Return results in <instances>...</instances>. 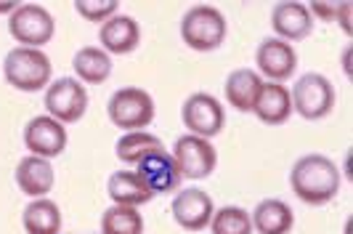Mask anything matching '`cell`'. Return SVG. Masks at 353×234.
I'll return each mask as SVG.
<instances>
[{"instance_id":"31","label":"cell","mask_w":353,"mask_h":234,"mask_svg":"<svg viewBox=\"0 0 353 234\" xmlns=\"http://www.w3.org/2000/svg\"><path fill=\"white\" fill-rule=\"evenodd\" d=\"M345 234H351V221H348V224H345Z\"/></svg>"},{"instance_id":"27","label":"cell","mask_w":353,"mask_h":234,"mask_svg":"<svg viewBox=\"0 0 353 234\" xmlns=\"http://www.w3.org/2000/svg\"><path fill=\"white\" fill-rule=\"evenodd\" d=\"M308 11H311V17L319 19V21H335L337 3H330V0H314V3L308 6Z\"/></svg>"},{"instance_id":"4","label":"cell","mask_w":353,"mask_h":234,"mask_svg":"<svg viewBox=\"0 0 353 234\" xmlns=\"http://www.w3.org/2000/svg\"><path fill=\"white\" fill-rule=\"evenodd\" d=\"M106 115L112 120V126H117L120 130H143L146 126H152L157 107L154 99L149 96V90L128 86L112 93L109 104H106Z\"/></svg>"},{"instance_id":"7","label":"cell","mask_w":353,"mask_h":234,"mask_svg":"<svg viewBox=\"0 0 353 234\" xmlns=\"http://www.w3.org/2000/svg\"><path fill=\"white\" fill-rule=\"evenodd\" d=\"M88 88L77 77H59L46 88V115H51L53 120H59L64 126L83 120V115L88 112Z\"/></svg>"},{"instance_id":"19","label":"cell","mask_w":353,"mask_h":234,"mask_svg":"<svg viewBox=\"0 0 353 234\" xmlns=\"http://www.w3.org/2000/svg\"><path fill=\"white\" fill-rule=\"evenodd\" d=\"M252 232L258 234H290L295 229V213L284 199H263L250 213Z\"/></svg>"},{"instance_id":"24","label":"cell","mask_w":353,"mask_h":234,"mask_svg":"<svg viewBox=\"0 0 353 234\" xmlns=\"http://www.w3.org/2000/svg\"><path fill=\"white\" fill-rule=\"evenodd\" d=\"M101 234H143V216L139 208L112 205L101 216Z\"/></svg>"},{"instance_id":"22","label":"cell","mask_w":353,"mask_h":234,"mask_svg":"<svg viewBox=\"0 0 353 234\" xmlns=\"http://www.w3.org/2000/svg\"><path fill=\"white\" fill-rule=\"evenodd\" d=\"M24 232L27 234H59L61 232V208L51 197L32 199L24 208Z\"/></svg>"},{"instance_id":"26","label":"cell","mask_w":353,"mask_h":234,"mask_svg":"<svg viewBox=\"0 0 353 234\" xmlns=\"http://www.w3.org/2000/svg\"><path fill=\"white\" fill-rule=\"evenodd\" d=\"M117 8L120 0H74V11L93 24H104L106 19L117 17Z\"/></svg>"},{"instance_id":"9","label":"cell","mask_w":353,"mask_h":234,"mask_svg":"<svg viewBox=\"0 0 353 234\" xmlns=\"http://www.w3.org/2000/svg\"><path fill=\"white\" fill-rule=\"evenodd\" d=\"M170 155L181 170V179H208L218 168V152H215L210 139H199L192 133L181 136Z\"/></svg>"},{"instance_id":"25","label":"cell","mask_w":353,"mask_h":234,"mask_svg":"<svg viewBox=\"0 0 353 234\" xmlns=\"http://www.w3.org/2000/svg\"><path fill=\"white\" fill-rule=\"evenodd\" d=\"M212 234H252V221H250V211L239 208V205H226L218 208L210 218Z\"/></svg>"},{"instance_id":"23","label":"cell","mask_w":353,"mask_h":234,"mask_svg":"<svg viewBox=\"0 0 353 234\" xmlns=\"http://www.w3.org/2000/svg\"><path fill=\"white\" fill-rule=\"evenodd\" d=\"M159 149H165V144L159 142L157 136H152L149 130H128L117 139V146H114V155L117 160L125 162V165H139L141 160H146L149 155H154Z\"/></svg>"},{"instance_id":"28","label":"cell","mask_w":353,"mask_h":234,"mask_svg":"<svg viewBox=\"0 0 353 234\" xmlns=\"http://www.w3.org/2000/svg\"><path fill=\"white\" fill-rule=\"evenodd\" d=\"M351 11H353V6L345 0V3H337V14H335V21L340 24V30L345 32V35L351 37L353 35V27H351Z\"/></svg>"},{"instance_id":"10","label":"cell","mask_w":353,"mask_h":234,"mask_svg":"<svg viewBox=\"0 0 353 234\" xmlns=\"http://www.w3.org/2000/svg\"><path fill=\"white\" fill-rule=\"evenodd\" d=\"M67 144H70L67 126L53 120L51 115H37L24 126V146L35 157H43V160L59 157Z\"/></svg>"},{"instance_id":"2","label":"cell","mask_w":353,"mask_h":234,"mask_svg":"<svg viewBox=\"0 0 353 234\" xmlns=\"http://www.w3.org/2000/svg\"><path fill=\"white\" fill-rule=\"evenodd\" d=\"M51 59L40 48H11L3 59V77L21 93H37L51 86Z\"/></svg>"},{"instance_id":"13","label":"cell","mask_w":353,"mask_h":234,"mask_svg":"<svg viewBox=\"0 0 353 234\" xmlns=\"http://www.w3.org/2000/svg\"><path fill=\"white\" fill-rule=\"evenodd\" d=\"M271 27L279 40H287V43H295V40H303V37L311 35L314 30V17L308 11L305 3H292V0H284V3H276L274 11H271Z\"/></svg>"},{"instance_id":"21","label":"cell","mask_w":353,"mask_h":234,"mask_svg":"<svg viewBox=\"0 0 353 234\" xmlns=\"http://www.w3.org/2000/svg\"><path fill=\"white\" fill-rule=\"evenodd\" d=\"M72 67H74V77L83 83V86H101L109 80L112 75V59L104 48H96V46H85L80 48L74 59H72Z\"/></svg>"},{"instance_id":"5","label":"cell","mask_w":353,"mask_h":234,"mask_svg":"<svg viewBox=\"0 0 353 234\" xmlns=\"http://www.w3.org/2000/svg\"><path fill=\"white\" fill-rule=\"evenodd\" d=\"M8 32L21 48H40L48 46L56 32V21L51 11L37 3H21L8 17Z\"/></svg>"},{"instance_id":"29","label":"cell","mask_w":353,"mask_h":234,"mask_svg":"<svg viewBox=\"0 0 353 234\" xmlns=\"http://www.w3.org/2000/svg\"><path fill=\"white\" fill-rule=\"evenodd\" d=\"M19 6H21V3H17V0H0V14H8V17H11Z\"/></svg>"},{"instance_id":"3","label":"cell","mask_w":353,"mask_h":234,"mask_svg":"<svg viewBox=\"0 0 353 234\" xmlns=\"http://www.w3.org/2000/svg\"><path fill=\"white\" fill-rule=\"evenodd\" d=\"M226 17L215 6H192L181 19V40L199 54H208L226 40Z\"/></svg>"},{"instance_id":"11","label":"cell","mask_w":353,"mask_h":234,"mask_svg":"<svg viewBox=\"0 0 353 234\" xmlns=\"http://www.w3.org/2000/svg\"><path fill=\"white\" fill-rule=\"evenodd\" d=\"M255 67H258V75L268 83H284L298 70V51L287 40L265 37L255 51Z\"/></svg>"},{"instance_id":"12","label":"cell","mask_w":353,"mask_h":234,"mask_svg":"<svg viewBox=\"0 0 353 234\" xmlns=\"http://www.w3.org/2000/svg\"><path fill=\"white\" fill-rule=\"evenodd\" d=\"M173 218L181 229L186 232H202L210 226V218L215 213L212 197L205 189H181L173 197Z\"/></svg>"},{"instance_id":"6","label":"cell","mask_w":353,"mask_h":234,"mask_svg":"<svg viewBox=\"0 0 353 234\" xmlns=\"http://www.w3.org/2000/svg\"><path fill=\"white\" fill-rule=\"evenodd\" d=\"M292 112H298L303 120H321L335 109V86L330 77L319 72H308L298 77V86L290 90Z\"/></svg>"},{"instance_id":"1","label":"cell","mask_w":353,"mask_h":234,"mask_svg":"<svg viewBox=\"0 0 353 234\" xmlns=\"http://www.w3.org/2000/svg\"><path fill=\"white\" fill-rule=\"evenodd\" d=\"M340 168L327 155H303L290 170V186L305 205H327L340 192Z\"/></svg>"},{"instance_id":"20","label":"cell","mask_w":353,"mask_h":234,"mask_svg":"<svg viewBox=\"0 0 353 234\" xmlns=\"http://www.w3.org/2000/svg\"><path fill=\"white\" fill-rule=\"evenodd\" d=\"M263 77L255 72V70H234V72L226 77V86H223V93H226V101H229L231 109L236 112H252L255 107V99L263 88Z\"/></svg>"},{"instance_id":"18","label":"cell","mask_w":353,"mask_h":234,"mask_svg":"<svg viewBox=\"0 0 353 234\" xmlns=\"http://www.w3.org/2000/svg\"><path fill=\"white\" fill-rule=\"evenodd\" d=\"M255 117L265 126H284L292 117V99L284 83H263V88L255 99Z\"/></svg>"},{"instance_id":"14","label":"cell","mask_w":353,"mask_h":234,"mask_svg":"<svg viewBox=\"0 0 353 234\" xmlns=\"http://www.w3.org/2000/svg\"><path fill=\"white\" fill-rule=\"evenodd\" d=\"M139 176L146 181V186L157 195H170L181 186V170H178L176 160L168 149H159L154 155H149L146 160H141L136 165Z\"/></svg>"},{"instance_id":"16","label":"cell","mask_w":353,"mask_h":234,"mask_svg":"<svg viewBox=\"0 0 353 234\" xmlns=\"http://www.w3.org/2000/svg\"><path fill=\"white\" fill-rule=\"evenodd\" d=\"M17 186L21 189V195L32 199H40L46 195H51L53 184H56V173H53L51 160H43L35 155H27L17 162Z\"/></svg>"},{"instance_id":"15","label":"cell","mask_w":353,"mask_h":234,"mask_svg":"<svg viewBox=\"0 0 353 234\" xmlns=\"http://www.w3.org/2000/svg\"><path fill=\"white\" fill-rule=\"evenodd\" d=\"M99 40L109 56L133 54L141 43V27L133 17H112L99 27Z\"/></svg>"},{"instance_id":"30","label":"cell","mask_w":353,"mask_h":234,"mask_svg":"<svg viewBox=\"0 0 353 234\" xmlns=\"http://www.w3.org/2000/svg\"><path fill=\"white\" fill-rule=\"evenodd\" d=\"M343 72L351 77V46L343 51Z\"/></svg>"},{"instance_id":"17","label":"cell","mask_w":353,"mask_h":234,"mask_svg":"<svg viewBox=\"0 0 353 234\" xmlns=\"http://www.w3.org/2000/svg\"><path fill=\"white\" fill-rule=\"evenodd\" d=\"M106 192L114 205H128V208H141L146 202L154 199V192L146 186V181L139 176V170L133 168H125V170H114L109 176L106 184Z\"/></svg>"},{"instance_id":"8","label":"cell","mask_w":353,"mask_h":234,"mask_svg":"<svg viewBox=\"0 0 353 234\" xmlns=\"http://www.w3.org/2000/svg\"><path fill=\"white\" fill-rule=\"evenodd\" d=\"M181 120L186 130L192 136H199V139H215L223 126H226V109L223 104L212 96V93H205V90H196L192 93L183 107H181Z\"/></svg>"}]
</instances>
